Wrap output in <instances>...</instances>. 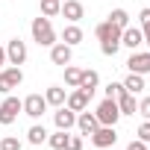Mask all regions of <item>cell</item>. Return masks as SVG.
<instances>
[{
  "instance_id": "30bf717a",
  "label": "cell",
  "mask_w": 150,
  "mask_h": 150,
  "mask_svg": "<svg viewBox=\"0 0 150 150\" xmlns=\"http://www.w3.org/2000/svg\"><path fill=\"white\" fill-rule=\"evenodd\" d=\"M127 68L132 71V74H150V53H132L129 56V62H127Z\"/></svg>"
},
{
  "instance_id": "8992f818",
  "label": "cell",
  "mask_w": 150,
  "mask_h": 150,
  "mask_svg": "<svg viewBox=\"0 0 150 150\" xmlns=\"http://www.w3.org/2000/svg\"><path fill=\"white\" fill-rule=\"evenodd\" d=\"M115 103H118L121 115H135V94H129L124 86H118V91H115Z\"/></svg>"
},
{
  "instance_id": "277c9868",
  "label": "cell",
  "mask_w": 150,
  "mask_h": 150,
  "mask_svg": "<svg viewBox=\"0 0 150 150\" xmlns=\"http://www.w3.org/2000/svg\"><path fill=\"white\" fill-rule=\"evenodd\" d=\"M18 112H24V103L18 97H6L3 103H0V124H15Z\"/></svg>"
},
{
  "instance_id": "8fae6325",
  "label": "cell",
  "mask_w": 150,
  "mask_h": 150,
  "mask_svg": "<svg viewBox=\"0 0 150 150\" xmlns=\"http://www.w3.org/2000/svg\"><path fill=\"white\" fill-rule=\"evenodd\" d=\"M83 3H80V0H65V3H62V9H59V15H65L71 24H77L80 18H83Z\"/></svg>"
},
{
  "instance_id": "7a4b0ae2",
  "label": "cell",
  "mask_w": 150,
  "mask_h": 150,
  "mask_svg": "<svg viewBox=\"0 0 150 150\" xmlns=\"http://www.w3.org/2000/svg\"><path fill=\"white\" fill-rule=\"evenodd\" d=\"M33 38H35V44L38 47H53L56 44V33H53V27H50V18H35L33 21Z\"/></svg>"
},
{
  "instance_id": "9a60e30c",
  "label": "cell",
  "mask_w": 150,
  "mask_h": 150,
  "mask_svg": "<svg viewBox=\"0 0 150 150\" xmlns=\"http://www.w3.org/2000/svg\"><path fill=\"white\" fill-rule=\"evenodd\" d=\"M97 80H100V77H97V71H83V80H80V86H77V88H83V91L91 97V94H94V88H97Z\"/></svg>"
},
{
  "instance_id": "7402d4cb",
  "label": "cell",
  "mask_w": 150,
  "mask_h": 150,
  "mask_svg": "<svg viewBox=\"0 0 150 150\" xmlns=\"http://www.w3.org/2000/svg\"><path fill=\"white\" fill-rule=\"evenodd\" d=\"M47 141H50V147H53V150H65V147H68V129H59V132H56V135H50Z\"/></svg>"
},
{
  "instance_id": "3957f363",
  "label": "cell",
  "mask_w": 150,
  "mask_h": 150,
  "mask_svg": "<svg viewBox=\"0 0 150 150\" xmlns=\"http://www.w3.org/2000/svg\"><path fill=\"white\" fill-rule=\"evenodd\" d=\"M97 121L103 124V127H115V121L121 118V109H118V103H115V97H106L100 106H97Z\"/></svg>"
},
{
  "instance_id": "d6a6232c",
  "label": "cell",
  "mask_w": 150,
  "mask_h": 150,
  "mask_svg": "<svg viewBox=\"0 0 150 150\" xmlns=\"http://www.w3.org/2000/svg\"><path fill=\"white\" fill-rule=\"evenodd\" d=\"M141 33H144V44L150 47V24H144V27H141Z\"/></svg>"
},
{
  "instance_id": "484cf974",
  "label": "cell",
  "mask_w": 150,
  "mask_h": 150,
  "mask_svg": "<svg viewBox=\"0 0 150 150\" xmlns=\"http://www.w3.org/2000/svg\"><path fill=\"white\" fill-rule=\"evenodd\" d=\"M0 150H21V141L15 135H6L3 141H0Z\"/></svg>"
},
{
  "instance_id": "2e32d148",
  "label": "cell",
  "mask_w": 150,
  "mask_h": 150,
  "mask_svg": "<svg viewBox=\"0 0 150 150\" xmlns=\"http://www.w3.org/2000/svg\"><path fill=\"white\" fill-rule=\"evenodd\" d=\"M74 124H77V112H71V109L62 106V109L56 112V127H59V129H71Z\"/></svg>"
},
{
  "instance_id": "ba28073f",
  "label": "cell",
  "mask_w": 150,
  "mask_h": 150,
  "mask_svg": "<svg viewBox=\"0 0 150 150\" xmlns=\"http://www.w3.org/2000/svg\"><path fill=\"white\" fill-rule=\"evenodd\" d=\"M24 103V112L30 115V118H41L44 115V109H47V100L41 97V94H30L27 100H21Z\"/></svg>"
},
{
  "instance_id": "836d02e7",
  "label": "cell",
  "mask_w": 150,
  "mask_h": 150,
  "mask_svg": "<svg viewBox=\"0 0 150 150\" xmlns=\"http://www.w3.org/2000/svg\"><path fill=\"white\" fill-rule=\"evenodd\" d=\"M3 62H6V50H3V47H0V65H3Z\"/></svg>"
},
{
  "instance_id": "d6986e66",
  "label": "cell",
  "mask_w": 150,
  "mask_h": 150,
  "mask_svg": "<svg viewBox=\"0 0 150 150\" xmlns=\"http://www.w3.org/2000/svg\"><path fill=\"white\" fill-rule=\"evenodd\" d=\"M62 38H65V44H68V47H74V44H80V41H83V30L71 24V27H65Z\"/></svg>"
},
{
  "instance_id": "cb8c5ba5",
  "label": "cell",
  "mask_w": 150,
  "mask_h": 150,
  "mask_svg": "<svg viewBox=\"0 0 150 150\" xmlns=\"http://www.w3.org/2000/svg\"><path fill=\"white\" fill-rule=\"evenodd\" d=\"M80 80H83V71H80V68H65V83H68L71 88H77Z\"/></svg>"
},
{
  "instance_id": "e0dca14e",
  "label": "cell",
  "mask_w": 150,
  "mask_h": 150,
  "mask_svg": "<svg viewBox=\"0 0 150 150\" xmlns=\"http://www.w3.org/2000/svg\"><path fill=\"white\" fill-rule=\"evenodd\" d=\"M77 127H80L86 135H91V132L100 127V121H97V115H88V112H83V115L77 118Z\"/></svg>"
},
{
  "instance_id": "9c48e42d",
  "label": "cell",
  "mask_w": 150,
  "mask_h": 150,
  "mask_svg": "<svg viewBox=\"0 0 150 150\" xmlns=\"http://www.w3.org/2000/svg\"><path fill=\"white\" fill-rule=\"evenodd\" d=\"M6 59H9L12 65H24V59H27V44H24L21 38H12L9 47H6Z\"/></svg>"
},
{
  "instance_id": "44dd1931",
  "label": "cell",
  "mask_w": 150,
  "mask_h": 150,
  "mask_svg": "<svg viewBox=\"0 0 150 150\" xmlns=\"http://www.w3.org/2000/svg\"><path fill=\"white\" fill-rule=\"evenodd\" d=\"M27 138H30V144H44V141H47V129H44V127H30Z\"/></svg>"
},
{
  "instance_id": "ac0fdd59",
  "label": "cell",
  "mask_w": 150,
  "mask_h": 150,
  "mask_svg": "<svg viewBox=\"0 0 150 150\" xmlns=\"http://www.w3.org/2000/svg\"><path fill=\"white\" fill-rule=\"evenodd\" d=\"M124 88H127L129 94H138V91H144V77H141V74H132V71H129V77L124 80Z\"/></svg>"
},
{
  "instance_id": "52a82bcc",
  "label": "cell",
  "mask_w": 150,
  "mask_h": 150,
  "mask_svg": "<svg viewBox=\"0 0 150 150\" xmlns=\"http://www.w3.org/2000/svg\"><path fill=\"white\" fill-rule=\"evenodd\" d=\"M91 141L97 144V147H112L115 141H118V132H115V127H97L94 132H91Z\"/></svg>"
},
{
  "instance_id": "603a6c76",
  "label": "cell",
  "mask_w": 150,
  "mask_h": 150,
  "mask_svg": "<svg viewBox=\"0 0 150 150\" xmlns=\"http://www.w3.org/2000/svg\"><path fill=\"white\" fill-rule=\"evenodd\" d=\"M59 9H62V3H59V0H41V15H44V18L59 15Z\"/></svg>"
},
{
  "instance_id": "5bb4252c",
  "label": "cell",
  "mask_w": 150,
  "mask_h": 150,
  "mask_svg": "<svg viewBox=\"0 0 150 150\" xmlns=\"http://www.w3.org/2000/svg\"><path fill=\"white\" fill-rule=\"evenodd\" d=\"M88 100H91V97L80 88V91H74V94L68 97V109H71V112H83V109L88 106Z\"/></svg>"
},
{
  "instance_id": "4dcf8cb0",
  "label": "cell",
  "mask_w": 150,
  "mask_h": 150,
  "mask_svg": "<svg viewBox=\"0 0 150 150\" xmlns=\"http://www.w3.org/2000/svg\"><path fill=\"white\" fill-rule=\"evenodd\" d=\"M115 91H118V83H109L106 86V97H115Z\"/></svg>"
},
{
  "instance_id": "4fadbf2b",
  "label": "cell",
  "mask_w": 150,
  "mask_h": 150,
  "mask_svg": "<svg viewBox=\"0 0 150 150\" xmlns=\"http://www.w3.org/2000/svg\"><path fill=\"white\" fill-rule=\"evenodd\" d=\"M50 62L53 65H68L71 62V47L62 41V44H53L50 47Z\"/></svg>"
},
{
  "instance_id": "83f0119b",
  "label": "cell",
  "mask_w": 150,
  "mask_h": 150,
  "mask_svg": "<svg viewBox=\"0 0 150 150\" xmlns=\"http://www.w3.org/2000/svg\"><path fill=\"white\" fill-rule=\"evenodd\" d=\"M65 150H83V138H77V135H68V147Z\"/></svg>"
},
{
  "instance_id": "7c38bea8",
  "label": "cell",
  "mask_w": 150,
  "mask_h": 150,
  "mask_svg": "<svg viewBox=\"0 0 150 150\" xmlns=\"http://www.w3.org/2000/svg\"><path fill=\"white\" fill-rule=\"evenodd\" d=\"M121 44H127V47H138V44H144V33L138 30V27H124L121 30Z\"/></svg>"
},
{
  "instance_id": "e575fe53",
  "label": "cell",
  "mask_w": 150,
  "mask_h": 150,
  "mask_svg": "<svg viewBox=\"0 0 150 150\" xmlns=\"http://www.w3.org/2000/svg\"><path fill=\"white\" fill-rule=\"evenodd\" d=\"M147 150H150V147H147Z\"/></svg>"
},
{
  "instance_id": "1f68e13d",
  "label": "cell",
  "mask_w": 150,
  "mask_h": 150,
  "mask_svg": "<svg viewBox=\"0 0 150 150\" xmlns=\"http://www.w3.org/2000/svg\"><path fill=\"white\" fill-rule=\"evenodd\" d=\"M138 18H141V27H144V24H150V9H141V15H138Z\"/></svg>"
},
{
  "instance_id": "d4e9b609",
  "label": "cell",
  "mask_w": 150,
  "mask_h": 150,
  "mask_svg": "<svg viewBox=\"0 0 150 150\" xmlns=\"http://www.w3.org/2000/svg\"><path fill=\"white\" fill-rule=\"evenodd\" d=\"M109 21H112L115 27H121V30H124V27H129V15H127L124 9H115V12L109 15Z\"/></svg>"
},
{
  "instance_id": "f546056e",
  "label": "cell",
  "mask_w": 150,
  "mask_h": 150,
  "mask_svg": "<svg viewBox=\"0 0 150 150\" xmlns=\"http://www.w3.org/2000/svg\"><path fill=\"white\" fill-rule=\"evenodd\" d=\"M127 150H147V144H144V141H129Z\"/></svg>"
},
{
  "instance_id": "5b68a950",
  "label": "cell",
  "mask_w": 150,
  "mask_h": 150,
  "mask_svg": "<svg viewBox=\"0 0 150 150\" xmlns=\"http://www.w3.org/2000/svg\"><path fill=\"white\" fill-rule=\"evenodd\" d=\"M24 83V74H21V68H6L3 74H0V91H12V88H18Z\"/></svg>"
},
{
  "instance_id": "ffe728a7",
  "label": "cell",
  "mask_w": 150,
  "mask_h": 150,
  "mask_svg": "<svg viewBox=\"0 0 150 150\" xmlns=\"http://www.w3.org/2000/svg\"><path fill=\"white\" fill-rule=\"evenodd\" d=\"M44 100H47V106H62V103H65V88H59V86L47 88Z\"/></svg>"
},
{
  "instance_id": "f1b7e54d",
  "label": "cell",
  "mask_w": 150,
  "mask_h": 150,
  "mask_svg": "<svg viewBox=\"0 0 150 150\" xmlns=\"http://www.w3.org/2000/svg\"><path fill=\"white\" fill-rule=\"evenodd\" d=\"M138 112H141V115H144V118L150 121V97H144V100L138 103Z\"/></svg>"
},
{
  "instance_id": "6da1fadb",
  "label": "cell",
  "mask_w": 150,
  "mask_h": 150,
  "mask_svg": "<svg viewBox=\"0 0 150 150\" xmlns=\"http://www.w3.org/2000/svg\"><path fill=\"white\" fill-rule=\"evenodd\" d=\"M94 35L100 38V50L106 56H115L118 53V47H121V27H115L112 21H103V24H97Z\"/></svg>"
},
{
  "instance_id": "4316f807",
  "label": "cell",
  "mask_w": 150,
  "mask_h": 150,
  "mask_svg": "<svg viewBox=\"0 0 150 150\" xmlns=\"http://www.w3.org/2000/svg\"><path fill=\"white\" fill-rule=\"evenodd\" d=\"M138 141H144V144H150V121H144V124L138 127Z\"/></svg>"
}]
</instances>
